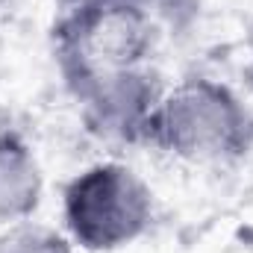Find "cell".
Listing matches in <instances>:
<instances>
[{
    "instance_id": "obj_5",
    "label": "cell",
    "mask_w": 253,
    "mask_h": 253,
    "mask_svg": "<svg viewBox=\"0 0 253 253\" xmlns=\"http://www.w3.org/2000/svg\"><path fill=\"white\" fill-rule=\"evenodd\" d=\"M44 197L36 147L18 126H0V224L30 221Z\"/></svg>"
},
{
    "instance_id": "obj_10",
    "label": "cell",
    "mask_w": 253,
    "mask_h": 253,
    "mask_svg": "<svg viewBox=\"0 0 253 253\" xmlns=\"http://www.w3.org/2000/svg\"><path fill=\"white\" fill-rule=\"evenodd\" d=\"M0 50H3V39H0Z\"/></svg>"
},
{
    "instance_id": "obj_6",
    "label": "cell",
    "mask_w": 253,
    "mask_h": 253,
    "mask_svg": "<svg viewBox=\"0 0 253 253\" xmlns=\"http://www.w3.org/2000/svg\"><path fill=\"white\" fill-rule=\"evenodd\" d=\"M74 242L65 236V230H53L47 224L21 221L12 224L0 236V253H74Z\"/></svg>"
},
{
    "instance_id": "obj_4",
    "label": "cell",
    "mask_w": 253,
    "mask_h": 253,
    "mask_svg": "<svg viewBox=\"0 0 253 253\" xmlns=\"http://www.w3.org/2000/svg\"><path fill=\"white\" fill-rule=\"evenodd\" d=\"M85 129L112 144H144L165 83L153 65H132L85 80L68 91Z\"/></svg>"
},
{
    "instance_id": "obj_9",
    "label": "cell",
    "mask_w": 253,
    "mask_h": 253,
    "mask_svg": "<svg viewBox=\"0 0 253 253\" xmlns=\"http://www.w3.org/2000/svg\"><path fill=\"white\" fill-rule=\"evenodd\" d=\"M62 9H77V6H91V3H103V0H59Z\"/></svg>"
},
{
    "instance_id": "obj_2",
    "label": "cell",
    "mask_w": 253,
    "mask_h": 253,
    "mask_svg": "<svg viewBox=\"0 0 253 253\" xmlns=\"http://www.w3.org/2000/svg\"><path fill=\"white\" fill-rule=\"evenodd\" d=\"M156 218L153 189L124 162H94L62 189L65 236L88 253L129 248Z\"/></svg>"
},
{
    "instance_id": "obj_8",
    "label": "cell",
    "mask_w": 253,
    "mask_h": 253,
    "mask_svg": "<svg viewBox=\"0 0 253 253\" xmlns=\"http://www.w3.org/2000/svg\"><path fill=\"white\" fill-rule=\"evenodd\" d=\"M245 44H248V80H251V85H253V21H251V27H248V36H245Z\"/></svg>"
},
{
    "instance_id": "obj_1",
    "label": "cell",
    "mask_w": 253,
    "mask_h": 253,
    "mask_svg": "<svg viewBox=\"0 0 253 253\" xmlns=\"http://www.w3.org/2000/svg\"><path fill=\"white\" fill-rule=\"evenodd\" d=\"M144 144L194 165L239 162L253 150V112L227 83L186 77L165 88Z\"/></svg>"
},
{
    "instance_id": "obj_3",
    "label": "cell",
    "mask_w": 253,
    "mask_h": 253,
    "mask_svg": "<svg viewBox=\"0 0 253 253\" xmlns=\"http://www.w3.org/2000/svg\"><path fill=\"white\" fill-rule=\"evenodd\" d=\"M159 27L126 0L62 9L50 30L53 59L65 88H77L91 77L147 65Z\"/></svg>"
},
{
    "instance_id": "obj_7",
    "label": "cell",
    "mask_w": 253,
    "mask_h": 253,
    "mask_svg": "<svg viewBox=\"0 0 253 253\" xmlns=\"http://www.w3.org/2000/svg\"><path fill=\"white\" fill-rule=\"evenodd\" d=\"M135 9H141L159 30L171 33H189L194 21L200 18L203 0H126Z\"/></svg>"
}]
</instances>
